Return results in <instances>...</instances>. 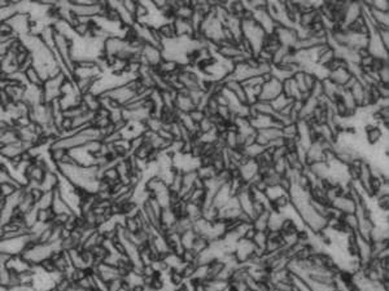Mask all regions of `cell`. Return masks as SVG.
<instances>
[{
	"mask_svg": "<svg viewBox=\"0 0 389 291\" xmlns=\"http://www.w3.org/2000/svg\"><path fill=\"white\" fill-rule=\"evenodd\" d=\"M22 153V147H21V141H17L13 144L4 145L1 149H0V157L3 158L5 162H9L13 158L18 157Z\"/></svg>",
	"mask_w": 389,
	"mask_h": 291,
	"instance_id": "5bb4252c",
	"label": "cell"
},
{
	"mask_svg": "<svg viewBox=\"0 0 389 291\" xmlns=\"http://www.w3.org/2000/svg\"><path fill=\"white\" fill-rule=\"evenodd\" d=\"M271 210H265L260 215H257L252 221V226L256 232H267L269 226V216H270Z\"/></svg>",
	"mask_w": 389,
	"mask_h": 291,
	"instance_id": "ac0fdd59",
	"label": "cell"
},
{
	"mask_svg": "<svg viewBox=\"0 0 389 291\" xmlns=\"http://www.w3.org/2000/svg\"><path fill=\"white\" fill-rule=\"evenodd\" d=\"M251 108L253 109L256 114L267 115V117H274V115L277 114V113H275V111L273 110V108H271L270 102L257 101V102H256V104L252 105Z\"/></svg>",
	"mask_w": 389,
	"mask_h": 291,
	"instance_id": "44dd1931",
	"label": "cell"
},
{
	"mask_svg": "<svg viewBox=\"0 0 389 291\" xmlns=\"http://www.w3.org/2000/svg\"><path fill=\"white\" fill-rule=\"evenodd\" d=\"M352 78H353V76H352V74L348 72L346 66H344V68H340V69L330 72V74H328V78L327 79H328V80H331L333 84H336L337 87H341V88H344L346 83L349 82Z\"/></svg>",
	"mask_w": 389,
	"mask_h": 291,
	"instance_id": "7c38bea8",
	"label": "cell"
},
{
	"mask_svg": "<svg viewBox=\"0 0 389 291\" xmlns=\"http://www.w3.org/2000/svg\"><path fill=\"white\" fill-rule=\"evenodd\" d=\"M9 276H10L9 269L5 268V267H0V286L8 289V285H9Z\"/></svg>",
	"mask_w": 389,
	"mask_h": 291,
	"instance_id": "e575fe53",
	"label": "cell"
},
{
	"mask_svg": "<svg viewBox=\"0 0 389 291\" xmlns=\"http://www.w3.org/2000/svg\"><path fill=\"white\" fill-rule=\"evenodd\" d=\"M282 93H283V83L271 76L270 80H267V82H265L264 84L261 85L258 101L271 102Z\"/></svg>",
	"mask_w": 389,
	"mask_h": 291,
	"instance_id": "277c9868",
	"label": "cell"
},
{
	"mask_svg": "<svg viewBox=\"0 0 389 291\" xmlns=\"http://www.w3.org/2000/svg\"><path fill=\"white\" fill-rule=\"evenodd\" d=\"M238 175L243 183L247 185H251L254 179L260 175V166H258L256 159H247L244 160L240 166L238 167Z\"/></svg>",
	"mask_w": 389,
	"mask_h": 291,
	"instance_id": "8992f818",
	"label": "cell"
},
{
	"mask_svg": "<svg viewBox=\"0 0 389 291\" xmlns=\"http://www.w3.org/2000/svg\"><path fill=\"white\" fill-rule=\"evenodd\" d=\"M53 213L52 210H38L36 213V220L38 222H42V224H51L53 220Z\"/></svg>",
	"mask_w": 389,
	"mask_h": 291,
	"instance_id": "4dcf8cb0",
	"label": "cell"
},
{
	"mask_svg": "<svg viewBox=\"0 0 389 291\" xmlns=\"http://www.w3.org/2000/svg\"><path fill=\"white\" fill-rule=\"evenodd\" d=\"M208 247H209V241H206L204 237L197 236V238L194 239V246H192L191 250L196 254V255H198V254H201V252L205 251Z\"/></svg>",
	"mask_w": 389,
	"mask_h": 291,
	"instance_id": "d6a6232c",
	"label": "cell"
},
{
	"mask_svg": "<svg viewBox=\"0 0 389 291\" xmlns=\"http://www.w3.org/2000/svg\"><path fill=\"white\" fill-rule=\"evenodd\" d=\"M257 132L261 135V136H264V138L266 139V141L269 143V145H270L273 141L283 138V135H282V128H279V127L266 128V130H261V131H257Z\"/></svg>",
	"mask_w": 389,
	"mask_h": 291,
	"instance_id": "7402d4cb",
	"label": "cell"
},
{
	"mask_svg": "<svg viewBox=\"0 0 389 291\" xmlns=\"http://www.w3.org/2000/svg\"><path fill=\"white\" fill-rule=\"evenodd\" d=\"M378 35H379V39L383 46L389 49V29H379Z\"/></svg>",
	"mask_w": 389,
	"mask_h": 291,
	"instance_id": "74e56055",
	"label": "cell"
},
{
	"mask_svg": "<svg viewBox=\"0 0 389 291\" xmlns=\"http://www.w3.org/2000/svg\"><path fill=\"white\" fill-rule=\"evenodd\" d=\"M174 106H175V111H178V113H185V114H188V113H191L192 110L196 109V106H194V104L192 102L191 98H190L188 92L186 91V89H182V91L177 92Z\"/></svg>",
	"mask_w": 389,
	"mask_h": 291,
	"instance_id": "30bf717a",
	"label": "cell"
},
{
	"mask_svg": "<svg viewBox=\"0 0 389 291\" xmlns=\"http://www.w3.org/2000/svg\"><path fill=\"white\" fill-rule=\"evenodd\" d=\"M36 213H38V209H36V207H33V209L30 210V211H27L26 214H23L22 220H23V224H25V228H26L27 230H30V229L33 228L36 222H38V220H36Z\"/></svg>",
	"mask_w": 389,
	"mask_h": 291,
	"instance_id": "83f0119b",
	"label": "cell"
},
{
	"mask_svg": "<svg viewBox=\"0 0 389 291\" xmlns=\"http://www.w3.org/2000/svg\"><path fill=\"white\" fill-rule=\"evenodd\" d=\"M12 258H13V256L8 254V252L0 251V267H7V264L10 262V259Z\"/></svg>",
	"mask_w": 389,
	"mask_h": 291,
	"instance_id": "ab89813d",
	"label": "cell"
},
{
	"mask_svg": "<svg viewBox=\"0 0 389 291\" xmlns=\"http://www.w3.org/2000/svg\"><path fill=\"white\" fill-rule=\"evenodd\" d=\"M366 89H367V87H365V85H363L362 83L358 80V79H357L356 82H354V84L350 87V89H349L350 95L353 96L354 101H356V104L358 108H362L363 98H365Z\"/></svg>",
	"mask_w": 389,
	"mask_h": 291,
	"instance_id": "d6986e66",
	"label": "cell"
},
{
	"mask_svg": "<svg viewBox=\"0 0 389 291\" xmlns=\"http://www.w3.org/2000/svg\"><path fill=\"white\" fill-rule=\"evenodd\" d=\"M53 202V192H44L42 198L35 203V207L38 210H48L51 209Z\"/></svg>",
	"mask_w": 389,
	"mask_h": 291,
	"instance_id": "4316f807",
	"label": "cell"
},
{
	"mask_svg": "<svg viewBox=\"0 0 389 291\" xmlns=\"http://www.w3.org/2000/svg\"><path fill=\"white\" fill-rule=\"evenodd\" d=\"M136 5H138V1H135V0H122L123 9H125L127 13L131 14V16H134V13H135Z\"/></svg>",
	"mask_w": 389,
	"mask_h": 291,
	"instance_id": "8d00e7d4",
	"label": "cell"
},
{
	"mask_svg": "<svg viewBox=\"0 0 389 291\" xmlns=\"http://www.w3.org/2000/svg\"><path fill=\"white\" fill-rule=\"evenodd\" d=\"M164 61L162 51L157 47L144 43L140 49V65L148 66L151 69H157L160 64Z\"/></svg>",
	"mask_w": 389,
	"mask_h": 291,
	"instance_id": "7a4b0ae2",
	"label": "cell"
},
{
	"mask_svg": "<svg viewBox=\"0 0 389 291\" xmlns=\"http://www.w3.org/2000/svg\"><path fill=\"white\" fill-rule=\"evenodd\" d=\"M286 221V218L283 214L275 210H271L270 216H269V226H267V232H279L281 233L283 222Z\"/></svg>",
	"mask_w": 389,
	"mask_h": 291,
	"instance_id": "9a60e30c",
	"label": "cell"
},
{
	"mask_svg": "<svg viewBox=\"0 0 389 291\" xmlns=\"http://www.w3.org/2000/svg\"><path fill=\"white\" fill-rule=\"evenodd\" d=\"M119 291H131V290H130V289H127V288H125V286H123V288L121 289V290H119Z\"/></svg>",
	"mask_w": 389,
	"mask_h": 291,
	"instance_id": "60d3db41",
	"label": "cell"
},
{
	"mask_svg": "<svg viewBox=\"0 0 389 291\" xmlns=\"http://www.w3.org/2000/svg\"><path fill=\"white\" fill-rule=\"evenodd\" d=\"M157 31H159L160 36L162 38V42H164V40L174 39V38H177V35H175L174 25H173L172 21L162 23L161 26L157 27Z\"/></svg>",
	"mask_w": 389,
	"mask_h": 291,
	"instance_id": "603a6c76",
	"label": "cell"
},
{
	"mask_svg": "<svg viewBox=\"0 0 389 291\" xmlns=\"http://www.w3.org/2000/svg\"><path fill=\"white\" fill-rule=\"evenodd\" d=\"M240 30L241 38L247 40L248 44L251 46L252 55H253V57H256L264 48L266 34H265L264 30L261 29L260 25L253 20V17L240 20Z\"/></svg>",
	"mask_w": 389,
	"mask_h": 291,
	"instance_id": "6da1fadb",
	"label": "cell"
},
{
	"mask_svg": "<svg viewBox=\"0 0 389 291\" xmlns=\"http://www.w3.org/2000/svg\"><path fill=\"white\" fill-rule=\"evenodd\" d=\"M363 14V3L362 1H345L343 8V22L341 29H346L352 23L356 22Z\"/></svg>",
	"mask_w": 389,
	"mask_h": 291,
	"instance_id": "3957f363",
	"label": "cell"
},
{
	"mask_svg": "<svg viewBox=\"0 0 389 291\" xmlns=\"http://www.w3.org/2000/svg\"><path fill=\"white\" fill-rule=\"evenodd\" d=\"M274 34L282 47L288 49H293L294 51V48H296L297 46V42H298V35H297V31L294 27L278 26Z\"/></svg>",
	"mask_w": 389,
	"mask_h": 291,
	"instance_id": "5b68a950",
	"label": "cell"
},
{
	"mask_svg": "<svg viewBox=\"0 0 389 291\" xmlns=\"http://www.w3.org/2000/svg\"><path fill=\"white\" fill-rule=\"evenodd\" d=\"M378 78H379V82L382 84L389 85V65L388 63H386L384 65L380 68V70L378 72Z\"/></svg>",
	"mask_w": 389,
	"mask_h": 291,
	"instance_id": "836d02e7",
	"label": "cell"
},
{
	"mask_svg": "<svg viewBox=\"0 0 389 291\" xmlns=\"http://www.w3.org/2000/svg\"><path fill=\"white\" fill-rule=\"evenodd\" d=\"M206 285V290L208 291H224L228 288L230 282L219 280V278H214V280H209L205 282Z\"/></svg>",
	"mask_w": 389,
	"mask_h": 291,
	"instance_id": "484cf974",
	"label": "cell"
},
{
	"mask_svg": "<svg viewBox=\"0 0 389 291\" xmlns=\"http://www.w3.org/2000/svg\"><path fill=\"white\" fill-rule=\"evenodd\" d=\"M59 181H60L59 173L46 172L43 181L40 183L39 188L43 190V192H53V190H56L57 187H59Z\"/></svg>",
	"mask_w": 389,
	"mask_h": 291,
	"instance_id": "2e32d148",
	"label": "cell"
},
{
	"mask_svg": "<svg viewBox=\"0 0 389 291\" xmlns=\"http://www.w3.org/2000/svg\"><path fill=\"white\" fill-rule=\"evenodd\" d=\"M214 128H215V126H214V121H213V118H210V117H206V115H205L204 119H202V121L197 125L198 134H206V132H210L211 130H214Z\"/></svg>",
	"mask_w": 389,
	"mask_h": 291,
	"instance_id": "f546056e",
	"label": "cell"
},
{
	"mask_svg": "<svg viewBox=\"0 0 389 291\" xmlns=\"http://www.w3.org/2000/svg\"><path fill=\"white\" fill-rule=\"evenodd\" d=\"M130 48V43L122 36H109L104 40V56L117 57L121 52Z\"/></svg>",
	"mask_w": 389,
	"mask_h": 291,
	"instance_id": "52a82bcc",
	"label": "cell"
},
{
	"mask_svg": "<svg viewBox=\"0 0 389 291\" xmlns=\"http://www.w3.org/2000/svg\"><path fill=\"white\" fill-rule=\"evenodd\" d=\"M123 278H115L106 284V291H119L123 288Z\"/></svg>",
	"mask_w": 389,
	"mask_h": 291,
	"instance_id": "d590c367",
	"label": "cell"
},
{
	"mask_svg": "<svg viewBox=\"0 0 389 291\" xmlns=\"http://www.w3.org/2000/svg\"><path fill=\"white\" fill-rule=\"evenodd\" d=\"M365 135H366V141L369 145L379 144L383 140V131L382 128L376 125L365 126Z\"/></svg>",
	"mask_w": 389,
	"mask_h": 291,
	"instance_id": "e0dca14e",
	"label": "cell"
},
{
	"mask_svg": "<svg viewBox=\"0 0 389 291\" xmlns=\"http://www.w3.org/2000/svg\"><path fill=\"white\" fill-rule=\"evenodd\" d=\"M188 115L191 117V119L196 123V125H198V123L204 119L205 113L202 110H200V109H194V110H192L191 113H188Z\"/></svg>",
	"mask_w": 389,
	"mask_h": 291,
	"instance_id": "f35d334b",
	"label": "cell"
},
{
	"mask_svg": "<svg viewBox=\"0 0 389 291\" xmlns=\"http://www.w3.org/2000/svg\"><path fill=\"white\" fill-rule=\"evenodd\" d=\"M292 102H293V100H292V98L287 97V96L284 95V93H282V95L278 96L277 98H274V100L270 102V105L275 113H281V111H283L284 109L287 108V106H290Z\"/></svg>",
	"mask_w": 389,
	"mask_h": 291,
	"instance_id": "ffe728a7",
	"label": "cell"
},
{
	"mask_svg": "<svg viewBox=\"0 0 389 291\" xmlns=\"http://www.w3.org/2000/svg\"><path fill=\"white\" fill-rule=\"evenodd\" d=\"M253 20L260 25V27L265 31L266 35H271L275 33L278 27V23L273 20V17L269 14L266 9H257L252 12Z\"/></svg>",
	"mask_w": 389,
	"mask_h": 291,
	"instance_id": "ba28073f",
	"label": "cell"
},
{
	"mask_svg": "<svg viewBox=\"0 0 389 291\" xmlns=\"http://www.w3.org/2000/svg\"><path fill=\"white\" fill-rule=\"evenodd\" d=\"M331 207L336 210L337 213H340L341 215H345V214H356L357 202L352 197L346 196V194H340L337 198H335V200L332 201Z\"/></svg>",
	"mask_w": 389,
	"mask_h": 291,
	"instance_id": "9c48e42d",
	"label": "cell"
},
{
	"mask_svg": "<svg viewBox=\"0 0 389 291\" xmlns=\"http://www.w3.org/2000/svg\"><path fill=\"white\" fill-rule=\"evenodd\" d=\"M68 151L64 150V149H59V147H52V149H48V157L52 160L53 163L59 164L63 158L65 157Z\"/></svg>",
	"mask_w": 389,
	"mask_h": 291,
	"instance_id": "1f68e13d",
	"label": "cell"
},
{
	"mask_svg": "<svg viewBox=\"0 0 389 291\" xmlns=\"http://www.w3.org/2000/svg\"><path fill=\"white\" fill-rule=\"evenodd\" d=\"M197 238V233L194 232V228L190 229V230H186L185 233L181 234V243L183 246L185 250H191L192 246H194V239Z\"/></svg>",
	"mask_w": 389,
	"mask_h": 291,
	"instance_id": "cb8c5ba5",
	"label": "cell"
},
{
	"mask_svg": "<svg viewBox=\"0 0 389 291\" xmlns=\"http://www.w3.org/2000/svg\"><path fill=\"white\" fill-rule=\"evenodd\" d=\"M232 194H231V190H230V185H228V183L223 184L219 189H218L217 193L214 194V197H213V201H211V206L214 207V209L217 210H221L222 207L226 206L228 203V201L232 198Z\"/></svg>",
	"mask_w": 389,
	"mask_h": 291,
	"instance_id": "8fae6325",
	"label": "cell"
},
{
	"mask_svg": "<svg viewBox=\"0 0 389 291\" xmlns=\"http://www.w3.org/2000/svg\"><path fill=\"white\" fill-rule=\"evenodd\" d=\"M51 210H52L53 215H74L65 201L57 193V190H53V202Z\"/></svg>",
	"mask_w": 389,
	"mask_h": 291,
	"instance_id": "4fadbf2b",
	"label": "cell"
},
{
	"mask_svg": "<svg viewBox=\"0 0 389 291\" xmlns=\"http://www.w3.org/2000/svg\"><path fill=\"white\" fill-rule=\"evenodd\" d=\"M0 141L3 143V145H8V144H13V143H17V141H20V138H18V134H17L16 128H10L8 131L3 132L1 135V139Z\"/></svg>",
	"mask_w": 389,
	"mask_h": 291,
	"instance_id": "f1b7e54d",
	"label": "cell"
},
{
	"mask_svg": "<svg viewBox=\"0 0 389 291\" xmlns=\"http://www.w3.org/2000/svg\"><path fill=\"white\" fill-rule=\"evenodd\" d=\"M25 76H26V82L29 85H34V87H43V80H42L39 73L36 72V69L34 68V66L25 72Z\"/></svg>",
	"mask_w": 389,
	"mask_h": 291,
	"instance_id": "d4e9b609",
	"label": "cell"
}]
</instances>
